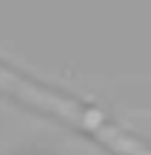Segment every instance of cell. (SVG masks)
Instances as JSON below:
<instances>
[{"mask_svg": "<svg viewBox=\"0 0 151 155\" xmlns=\"http://www.w3.org/2000/svg\"><path fill=\"white\" fill-rule=\"evenodd\" d=\"M0 89L7 91V93L20 97V100L29 102V104H36V107L49 111L53 115H60L69 122H76L80 124L82 129H87L91 133L107 142L109 146H113L116 151H122L127 155H151L147 149H142L140 144H136L133 140H129L125 133H120L118 129H113L111 124L105 122V117L98 113V111H91V109H84L80 104L67 100L58 93H51V91L38 87V84H31L27 82L25 78H20L16 73L7 71V69L0 67Z\"/></svg>", "mask_w": 151, "mask_h": 155, "instance_id": "6da1fadb", "label": "cell"}]
</instances>
